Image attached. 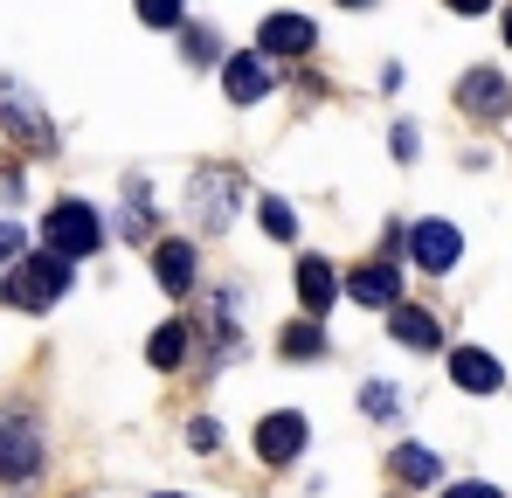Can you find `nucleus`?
I'll return each mask as SVG.
<instances>
[{"label": "nucleus", "mask_w": 512, "mask_h": 498, "mask_svg": "<svg viewBox=\"0 0 512 498\" xmlns=\"http://www.w3.org/2000/svg\"><path fill=\"white\" fill-rule=\"evenodd\" d=\"M63 291H70V263L49 256V249H42V256H21V263L7 270V284H0V298L21 305V312H49Z\"/></svg>", "instance_id": "f257e3e1"}, {"label": "nucleus", "mask_w": 512, "mask_h": 498, "mask_svg": "<svg viewBox=\"0 0 512 498\" xmlns=\"http://www.w3.org/2000/svg\"><path fill=\"white\" fill-rule=\"evenodd\" d=\"M236 201H243V173H236V166H194V180H187V208H194V222H201L208 236L229 229Z\"/></svg>", "instance_id": "f03ea898"}, {"label": "nucleus", "mask_w": 512, "mask_h": 498, "mask_svg": "<svg viewBox=\"0 0 512 498\" xmlns=\"http://www.w3.org/2000/svg\"><path fill=\"white\" fill-rule=\"evenodd\" d=\"M42 236H49V256L77 263V256H90V249H104V222H97V208H90V201H77V194H63V201L49 208Z\"/></svg>", "instance_id": "7ed1b4c3"}, {"label": "nucleus", "mask_w": 512, "mask_h": 498, "mask_svg": "<svg viewBox=\"0 0 512 498\" xmlns=\"http://www.w3.org/2000/svg\"><path fill=\"white\" fill-rule=\"evenodd\" d=\"M42 471V436L28 415H0V478L7 485H28Z\"/></svg>", "instance_id": "20e7f679"}, {"label": "nucleus", "mask_w": 512, "mask_h": 498, "mask_svg": "<svg viewBox=\"0 0 512 498\" xmlns=\"http://www.w3.org/2000/svg\"><path fill=\"white\" fill-rule=\"evenodd\" d=\"M0 118H7V132L21 139V146H35V153H56V125L42 118V104L21 90V83L0 77Z\"/></svg>", "instance_id": "39448f33"}, {"label": "nucleus", "mask_w": 512, "mask_h": 498, "mask_svg": "<svg viewBox=\"0 0 512 498\" xmlns=\"http://www.w3.org/2000/svg\"><path fill=\"white\" fill-rule=\"evenodd\" d=\"M305 436H312V422L298 409L263 415V422H256V457H263V464H298V457H305Z\"/></svg>", "instance_id": "423d86ee"}, {"label": "nucleus", "mask_w": 512, "mask_h": 498, "mask_svg": "<svg viewBox=\"0 0 512 498\" xmlns=\"http://www.w3.org/2000/svg\"><path fill=\"white\" fill-rule=\"evenodd\" d=\"M457 111H471L478 125H492V118H506L512 111V90L499 70H464L457 77Z\"/></svg>", "instance_id": "0eeeda50"}, {"label": "nucleus", "mask_w": 512, "mask_h": 498, "mask_svg": "<svg viewBox=\"0 0 512 498\" xmlns=\"http://www.w3.org/2000/svg\"><path fill=\"white\" fill-rule=\"evenodd\" d=\"M270 83H277L270 56H256V49L222 56V90H229V104H263V97H270Z\"/></svg>", "instance_id": "6e6552de"}, {"label": "nucleus", "mask_w": 512, "mask_h": 498, "mask_svg": "<svg viewBox=\"0 0 512 498\" xmlns=\"http://www.w3.org/2000/svg\"><path fill=\"white\" fill-rule=\"evenodd\" d=\"M319 49V28L305 14H270L256 28V56H312Z\"/></svg>", "instance_id": "1a4fd4ad"}, {"label": "nucleus", "mask_w": 512, "mask_h": 498, "mask_svg": "<svg viewBox=\"0 0 512 498\" xmlns=\"http://www.w3.org/2000/svg\"><path fill=\"white\" fill-rule=\"evenodd\" d=\"M346 298H353V305H374V312H395V305H402L395 263H360V270L346 277Z\"/></svg>", "instance_id": "9d476101"}, {"label": "nucleus", "mask_w": 512, "mask_h": 498, "mask_svg": "<svg viewBox=\"0 0 512 498\" xmlns=\"http://www.w3.org/2000/svg\"><path fill=\"white\" fill-rule=\"evenodd\" d=\"M409 249H416V263H423L429 277H443V270H457V256H464V236H457L450 222H416Z\"/></svg>", "instance_id": "9b49d317"}, {"label": "nucleus", "mask_w": 512, "mask_h": 498, "mask_svg": "<svg viewBox=\"0 0 512 498\" xmlns=\"http://www.w3.org/2000/svg\"><path fill=\"white\" fill-rule=\"evenodd\" d=\"M450 381H457L464 395H492V388L506 381V367H499L485 346H450Z\"/></svg>", "instance_id": "f8f14e48"}, {"label": "nucleus", "mask_w": 512, "mask_h": 498, "mask_svg": "<svg viewBox=\"0 0 512 498\" xmlns=\"http://www.w3.org/2000/svg\"><path fill=\"white\" fill-rule=\"evenodd\" d=\"M333 298H340V277H333V263H326V256H298V305L319 319Z\"/></svg>", "instance_id": "ddd939ff"}, {"label": "nucleus", "mask_w": 512, "mask_h": 498, "mask_svg": "<svg viewBox=\"0 0 512 498\" xmlns=\"http://www.w3.org/2000/svg\"><path fill=\"white\" fill-rule=\"evenodd\" d=\"M153 277L167 284L173 298L194 291V243H153Z\"/></svg>", "instance_id": "4468645a"}, {"label": "nucleus", "mask_w": 512, "mask_h": 498, "mask_svg": "<svg viewBox=\"0 0 512 498\" xmlns=\"http://www.w3.org/2000/svg\"><path fill=\"white\" fill-rule=\"evenodd\" d=\"M388 326H395V339H402V346H416V353H436V339H443L423 305H395V312H388Z\"/></svg>", "instance_id": "2eb2a0df"}, {"label": "nucleus", "mask_w": 512, "mask_h": 498, "mask_svg": "<svg viewBox=\"0 0 512 498\" xmlns=\"http://www.w3.org/2000/svg\"><path fill=\"white\" fill-rule=\"evenodd\" d=\"M146 360L160 367V374H173V367H187V326L180 319H167V326L146 339Z\"/></svg>", "instance_id": "dca6fc26"}, {"label": "nucleus", "mask_w": 512, "mask_h": 498, "mask_svg": "<svg viewBox=\"0 0 512 498\" xmlns=\"http://www.w3.org/2000/svg\"><path fill=\"white\" fill-rule=\"evenodd\" d=\"M395 478L402 485H436L443 464H436V450H423V443H395Z\"/></svg>", "instance_id": "f3484780"}, {"label": "nucleus", "mask_w": 512, "mask_h": 498, "mask_svg": "<svg viewBox=\"0 0 512 498\" xmlns=\"http://www.w3.org/2000/svg\"><path fill=\"white\" fill-rule=\"evenodd\" d=\"M277 346H284V360H319L326 353V332H319V319H291Z\"/></svg>", "instance_id": "a211bd4d"}, {"label": "nucleus", "mask_w": 512, "mask_h": 498, "mask_svg": "<svg viewBox=\"0 0 512 498\" xmlns=\"http://www.w3.org/2000/svg\"><path fill=\"white\" fill-rule=\"evenodd\" d=\"M256 215H263V236H277V243H291V236H298V208H291L284 194H263V208H256Z\"/></svg>", "instance_id": "6ab92c4d"}, {"label": "nucleus", "mask_w": 512, "mask_h": 498, "mask_svg": "<svg viewBox=\"0 0 512 498\" xmlns=\"http://www.w3.org/2000/svg\"><path fill=\"white\" fill-rule=\"evenodd\" d=\"M360 409L374 415V422H395V409H402V395H395L388 381H367V388H360Z\"/></svg>", "instance_id": "aec40b11"}, {"label": "nucleus", "mask_w": 512, "mask_h": 498, "mask_svg": "<svg viewBox=\"0 0 512 498\" xmlns=\"http://www.w3.org/2000/svg\"><path fill=\"white\" fill-rule=\"evenodd\" d=\"M146 28H187V0H139Z\"/></svg>", "instance_id": "412c9836"}, {"label": "nucleus", "mask_w": 512, "mask_h": 498, "mask_svg": "<svg viewBox=\"0 0 512 498\" xmlns=\"http://www.w3.org/2000/svg\"><path fill=\"white\" fill-rule=\"evenodd\" d=\"M187 56H194V63H215V56H222V35H215V28H187Z\"/></svg>", "instance_id": "4be33fe9"}, {"label": "nucleus", "mask_w": 512, "mask_h": 498, "mask_svg": "<svg viewBox=\"0 0 512 498\" xmlns=\"http://www.w3.org/2000/svg\"><path fill=\"white\" fill-rule=\"evenodd\" d=\"M187 443H194V450H201V457H208V450H215V443H222V429H215V422H208V415H194V422H187Z\"/></svg>", "instance_id": "5701e85b"}, {"label": "nucleus", "mask_w": 512, "mask_h": 498, "mask_svg": "<svg viewBox=\"0 0 512 498\" xmlns=\"http://www.w3.org/2000/svg\"><path fill=\"white\" fill-rule=\"evenodd\" d=\"M14 256H21V222L0 215V263H14Z\"/></svg>", "instance_id": "b1692460"}, {"label": "nucleus", "mask_w": 512, "mask_h": 498, "mask_svg": "<svg viewBox=\"0 0 512 498\" xmlns=\"http://www.w3.org/2000/svg\"><path fill=\"white\" fill-rule=\"evenodd\" d=\"M443 498H499V485H485V478H464V485H450Z\"/></svg>", "instance_id": "393cba45"}, {"label": "nucleus", "mask_w": 512, "mask_h": 498, "mask_svg": "<svg viewBox=\"0 0 512 498\" xmlns=\"http://www.w3.org/2000/svg\"><path fill=\"white\" fill-rule=\"evenodd\" d=\"M395 160H416V125H395Z\"/></svg>", "instance_id": "a878e982"}, {"label": "nucleus", "mask_w": 512, "mask_h": 498, "mask_svg": "<svg viewBox=\"0 0 512 498\" xmlns=\"http://www.w3.org/2000/svg\"><path fill=\"white\" fill-rule=\"evenodd\" d=\"M450 7H457V14H485L492 0H450Z\"/></svg>", "instance_id": "bb28decb"}, {"label": "nucleus", "mask_w": 512, "mask_h": 498, "mask_svg": "<svg viewBox=\"0 0 512 498\" xmlns=\"http://www.w3.org/2000/svg\"><path fill=\"white\" fill-rule=\"evenodd\" d=\"M340 7H374V0H340Z\"/></svg>", "instance_id": "cd10ccee"}, {"label": "nucleus", "mask_w": 512, "mask_h": 498, "mask_svg": "<svg viewBox=\"0 0 512 498\" xmlns=\"http://www.w3.org/2000/svg\"><path fill=\"white\" fill-rule=\"evenodd\" d=\"M506 42H512V7H506Z\"/></svg>", "instance_id": "c85d7f7f"}, {"label": "nucleus", "mask_w": 512, "mask_h": 498, "mask_svg": "<svg viewBox=\"0 0 512 498\" xmlns=\"http://www.w3.org/2000/svg\"><path fill=\"white\" fill-rule=\"evenodd\" d=\"M160 498H187V492H160Z\"/></svg>", "instance_id": "c756f323"}]
</instances>
